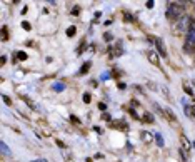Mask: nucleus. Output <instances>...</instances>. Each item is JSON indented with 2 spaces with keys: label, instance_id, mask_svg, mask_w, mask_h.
<instances>
[{
  "label": "nucleus",
  "instance_id": "obj_1",
  "mask_svg": "<svg viewBox=\"0 0 195 162\" xmlns=\"http://www.w3.org/2000/svg\"><path fill=\"white\" fill-rule=\"evenodd\" d=\"M183 12V2H177V3H172L168 5V10H167V17L168 19H178Z\"/></svg>",
  "mask_w": 195,
  "mask_h": 162
},
{
  "label": "nucleus",
  "instance_id": "obj_2",
  "mask_svg": "<svg viewBox=\"0 0 195 162\" xmlns=\"http://www.w3.org/2000/svg\"><path fill=\"white\" fill-rule=\"evenodd\" d=\"M195 48V27H190V30L187 32V44H185V50L192 52Z\"/></svg>",
  "mask_w": 195,
  "mask_h": 162
},
{
  "label": "nucleus",
  "instance_id": "obj_3",
  "mask_svg": "<svg viewBox=\"0 0 195 162\" xmlns=\"http://www.w3.org/2000/svg\"><path fill=\"white\" fill-rule=\"evenodd\" d=\"M183 28H188L190 30V19L188 17H183L180 20V24H178V30H183Z\"/></svg>",
  "mask_w": 195,
  "mask_h": 162
},
{
  "label": "nucleus",
  "instance_id": "obj_4",
  "mask_svg": "<svg viewBox=\"0 0 195 162\" xmlns=\"http://www.w3.org/2000/svg\"><path fill=\"white\" fill-rule=\"evenodd\" d=\"M147 57H148V60L152 62L154 65H158V57H157V54H155L154 50H148V52H147Z\"/></svg>",
  "mask_w": 195,
  "mask_h": 162
},
{
  "label": "nucleus",
  "instance_id": "obj_5",
  "mask_svg": "<svg viewBox=\"0 0 195 162\" xmlns=\"http://www.w3.org/2000/svg\"><path fill=\"white\" fill-rule=\"evenodd\" d=\"M155 45H157V48H158V52H160L162 57H167V50H165V47H163L162 40H157V42H155Z\"/></svg>",
  "mask_w": 195,
  "mask_h": 162
},
{
  "label": "nucleus",
  "instance_id": "obj_6",
  "mask_svg": "<svg viewBox=\"0 0 195 162\" xmlns=\"http://www.w3.org/2000/svg\"><path fill=\"white\" fill-rule=\"evenodd\" d=\"M185 105V114L190 117V119H195V109L192 105H187V104H183Z\"/></svg>",
  "mask_w": 195,
  "mask_h": 162
},
{
  "label": "nucleus",
  "instance_id": "obj_7",
  "mask_svg": "<svg viewBox=\"0 0 195 162\" xmlns=\"http://www.w3.org/2000/svg\"><path fill=\"white\" fill-rule=\"evenodd\" d=\"M0 149H2V154H3V155L10 154V149H8V145L5 144V142H0Z\"/></svg>",
  "mask_w": 195,
  "mask_h": 162
},
{
  "label": "nucleus",
  "instance_id": "obj_8",
  "mask_svg": "<svg viewBox=\"0 0 195 162\" xmlns=\"http://www.w3.org/2000/svg\"><path fill=\"white\" fill-rule=\"evenodd\" d=\"M52 87H54V90H55V92H62V90L65 89V85H63L62 82H55V84L52 85Z\"/></svg>",
  "mask_w": 195,
  "mask_h": 162
},
{
  "label": "nucleus",
  "instance_id": "obj_9",
  "mask_svg": "<svg viewBox=\"0 0 195 162\" xmlns=\"http://www.w3.org/2000/svg\"><path fill=\"white\" fill-rule=\"evenodd\" d=\"M142 139H143L145 144H150V142H152V134H150V132H143V134H142Z\"/></svg>",
  "mask_w": 195,
  "mask_h": 162
},
{
  "label": "nucleus",
  "instance_id": "obj_10",
  "mask_svg": "<svg viewBox=\"0 0 195 162\" xmlns=\"http://www.w3.org/2000/svg\"><path fill=\"white\" fill-rule=\"evenodd\" d=\"M155 141H157V144H158V145H163V137H162V134L160 132H157V134H155Z\"/></svg>",
  "mask_w": 195,
  "mask_h": 162
},
{
  "label": "nucleus",
  "instance_id": "obj_11",
  "mask_svg": "<svg viewBox=\"0 0 195 162\" xmlns=\"http://www.w3.org/2000/svg\"><path fill=\"white\" fill-rule=\"evenodd\" d=\"M88 69H90V62H85V64L82 65V69H80V74H87Z\"/></svg>",
  "mask_w": 195,
  "mask_h": 162
},
{
  "label": "nucleus",
  "instance_id": "obj_12",
  "mask_svg": "<svg viewBox=\"0 0 195 162\" xmlns=\"http://www.w3.org/2000/svg\"><path fill=\"white\" fill-rule=\"evenodd\" d=\"M62 154H63V159H67V162H74V159H72V155L68 154L67 150H63Z\"/></svg>",
  "mask_w": 195,
  "mask_h": 162
},
{
  "label": "nucleus",
  "instance_id": "obj_13",
  "mask_svg": "<svg viewBox=\"0 0 195 162\" xmlns=\"http://www.w3.org/2000/svg\"><path fill=\"white\" fill-rule=\"evenodd\" d=\"M75 30H77V28H75L74 25H72V27H68V30H67V35H68V37H74V35H75Z\"/></svg>",
  "mask_w": 195,
  "mask_h": 162
},
{
  "label": "nucleus",
  "instance_id": "obj_14",
  "mask_svg": "<svg viewBox=\"0 0 195 162\" xmlns=\"http://www.w3.org/2000/svg\"><path fill=\"white\" fill-rule=\"evenodd\" d=\"M23 100L27 102V104H28V105H30L32 109H34V110H37V105H35V104H34L32 100H30V99H27V97H23Z\"/></svg>",
  "mask_w": 195,
  "mask_h": 162
},
{
  "label": "nucleus",
  "instance_id": "obj_15",
  "mask_svg": "<svg viewBox=\"0 0 195 162\" xmlns=\"http://www.w3.org/2000/svg\"><path fill=\"white\" fill-rule=\"evenodd\" d=\"M143 119H145L147 122H150V124H152V122H154V115H152V114H145V115H143Z\"/></svg>",
  "mask_w": 195,
  "mask_h": 162
},
{
  "label": "nucleus",
  "instance_id": "obj_16",
  "mask_svg": "<svg viewBox=\"0 0 195 162\" xmlns=\"http://www.w3.org/2000/svg\"><path fill=\"white\" fill-rule=\"evenodd\" d=\"M17 57H19L20 60H25V59H27V54H25V52H17Z\"/></svg>",
  "mask_w": 195,
  "mask_h": 162
},
{
  "label": "nucleus",
  "instance_id": "obj_17",
  "mask_svg": "<svg viewBox=\"0 0 195 162\" xmlns=\"http://www.w3.org/2000/svg\"><path fill=\"white\" fill-rule=\"evenodd\" d=\"M2 39L7 40V27H2Z\"/></svg>",
  "mask_w": 195,
  "mask_h": 162
},
{
  "label": "nucleus",
  "instance_id": "obj_18",
  "mask_svg": "<svg viewBox=\"0 0 195 162\" xmlns=\"http://www.w3.org/2000/svg\"><path fill=\"white\" fill-rule=\"evenodd\" d=\"M167 110H168V109H167ZM167 115H168V119H172V120H177V117H175V114H174V112H170V110H168V112H167Z\"/></svg>",
  "mask_w": 195,
  "mask_h": 162
},
{
  "label": "nucleus",
  "instance_id": "obj_19",
  "mask_svg": "<svg viewBox=\"0 0 195 162\" xmlns=\"http://www.w3.org/2000/svg\"><path fill=\"white\" fill-rule=\"evenodd\" d=\"M83 102L85 104H90V95L88 94H83Z\"/></svg>",
  "mask_w": 195,
  "mask_h": 162
},
{
  "label": "nucleus",
  "instance_id": "obj_20",
  "mask_svg": "<svg viewBox=\"0 0 195 162\" xmlns=\"http://www.w3.org/2000/svg\"><path fill=\"white\" fill-rule=\"evenodd\" d=\"M22 27L25 28V30H30V24L28 22H22Z\"/></svg>",
  "mask_w": 195,
  "mask_h": 162
},
{
  "label": "nucleus",
  "instance_id": "obj_21",
  "mask_svg": "<svg viewBox=\"0 0 195 162\" xmlns=\"http://www.w3.org/2000/svg\"><path fill=\"white\" fill-rule=\"evenodd\" d=\"M110 77H112L110 72H103V74H102V79H103V80H105V79H110Z\"/></svg>",
  "mask_w": 195,
  "mask_h": 162
},
{
  "label": "nucleus",
  "instance_id": "obj_22",
  "mask_svg": "<svg viewBox=\"0 0 195 162\" xmlns=\"http://www.w3.org/2000/svg\"><path fill=\"white\" fill-rule=\"evenodd\" d=\"M147 8H154V0H148L147 2Z\"/></svg>",
  "mask_w": 195,
  "mask_h": 162
},
{
  "label": "nucleus",
  "instance_id": "obj_23",
  "mask_svg": "<svg viewBox=\"0 0 195 162\" xmlns=\"http://www.w3.org/2000/svg\"><path fill=\"white\" fill-rule=\"evenodd\" d=\"M182 142H183V145H185V147H187V149H190V144H188V142H187V139H185V137L182 139Z\"/></svg>",
  "mask_w": 195,
  "mask_h": 162
},
{
  "label": "nucleus",
  "instance_id": "obj_24",
  "mask_svg": "<svg viewBox=\"0 0 195 162\" xmlns=\"http://www.w3.org/2000/svg\"><path fill=\"white\" fill-rule=\"evenodd\" d=\"M3 100H5V104H8V105H12V102H10V99H8L7 95H3Z\"/></svg>",
  "mask_w": 195,
  "mask_h": 162
},
{
  "label": "nucleus",
  "instance_id": "obj_25",
  "mask_svg": "<svg viewBox=\"0 0 195 162\" xmlns=\"http://www.w3.org/2000/svg\"><path fill=\"white\" fill-rule=\"evenodd\" d=\"M103 37H105L107 40H112V35H110V34H105V35H103Z\"/></svg>",
  "mask_w": 195,
  "mask_h": 162
},
{
  "label": "nucleus",
  "instance_id": "obj_26",
  "mask_svg": "<svg viewBox=\"0 0 195 162\" xmlns=\"http://www.w3.org/2000/svg\"><path fill=\"white\" fill-rule=\"evenodd\" d=\"M34 162H48V161H45V159H39V161H34Z\"/></svg>",
  "mask_w": 195,
  "mask_h": 162
}]
</instances>
